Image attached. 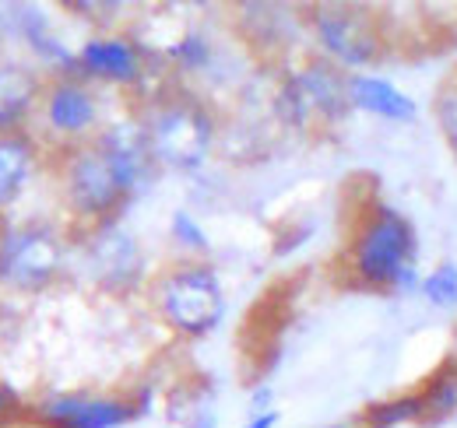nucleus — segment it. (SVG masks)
I'll use <instances>...</instances> for the list:
<instances>
[{"instance_id": "f257e3e1", "label": "nucleus", "mask_w": 457, "mask_h": 428, "mask_svg": "<svg viewBox=\"0 0 457 428\" xmlns=\"http://www.w3.org/2000/svg\"><path fill=\"white\" fill-rule=\"evenodd\" d=\"M335 268L345 274V284L359 292L395 295V299L419 295L422 270H419L415 221L401 208L387 204L384 197L362 201L352 211Z\"/></svg>"}, {"instance_id": "f03ea898", "label": "nucleus", "mask_w": 457, "mask_h": 428, "mask_svg": "<svg viewBox=\"0 0 457 428\" xmlns=\"http://www.w3.org/2000/svg\"><path fill=\"white\" fill-rule=\"evenodd\" d=\"M137 119L145 123V134H148V144H152L159 169L197 172L215 155L219 116L190 88H179V85L155 88L137 106Z\"/></svg>"}, {"instance_id": "7ed1b4c3", "label": "nucleus", "mask_w": 457, "mask_h": 428, "mask_svg": "<svg viewBox=\"0 0 457 428\" xmlns=\"http://www.w3.org/2000/svg\"><path fill=\"white\" fill-rule=\"evenodd\" d=\"M148 299L155 317L187 341L219 330L228 306L222 274L212 260H176L159 274H152Z\"/></svg>"}, {"instance_id": "20e7f679", "label": "nucleus", "mask_w": 457, "mask_h": 428, "mask_svg": "<svg viewBox=\"0 0 457 428\" xmlns=\"http://www.w3.org/2000/svg\"><path fill=\"white\" fill-rule=\"evenodd\" d=\"M271 106L278 123L295 134H331L352 112L348 70L324 56H306L282 74Z\"/></svg>"}, {"instance_id": "39448f33", "label": "nucleus", "mask_w": 457, "mask_h": 428, "mask_svg": "<svg viewBox=\"0 0 457 428\" xmlns=\"http://www.w3.org/2000/svg\"><path fill=\"white\" fill-rule=\"evenodd\" d=\"M303 21L317 46V56L331 60L348 74L377 67L391 50L384 18L362 4H313Z\"/></svg>"}, {"instance_id": "423d86ee", "label": "nucleus", "mask_w": 457, "mask_h": 428, "mask_svg": "<svg viewBox=\"0 0 457 428\" xmlns=\"http://www.w3.org/2000/svg\"><path fill=\"white\" fill-rule=\"evenodd\" d=\"M60 190H63V204L74 221L88 228L116 221L123 208L130 204L127 186L120 183L113 161L106 159V152L88 141L81 148L63 152L60 159Z\"/></svg>"}, {"instance_id": "0eeeda50", "label": "nucleus", "mask_w": 457, "mask_h": 428, "mask_svg": "<svg viewBox=\"0 0 457 428\" xmlns=\"http://www.w3.org/2000/svg\"><path fill=\"white\" fill-rule=\"evenodd\" d=\"M67 268L63 232L50 221H21L0 232V284L21 295L46 292Z\"/></svg>"}, {"instance_id": "6e6552de", "label": "nucleus", "mask_w": 457, "mask_h": 428, "mask_svg": "<svg viewBox=\"0 0 457 428\" xmlns=\"http://www.w3.org/2000/svg\"><path fill=\"white\" fill-rule=\"evenodd\" d=\"M81 268L88 270L96 288H103L110 295L137 292L148 281L145 246L120 218L85 232V239H81Z\"/></svg>"}, {"instance_id": "1a4fd4ad", "label": "nucleus", "mask_w": 457, "mask_h": 428, "mask_svg": "<svg viewBox=\"0 0 457 428\" xmlns=\"http://www.w3.org/2000/svg\"><path fill=\"white\" fill-rule=\"evenodd\" d=\"M152 390L137 393H54L29 407L39 428H123L148 415Z\"/></svg>"}, {"instance_id": "9d476101", "label": "nucleus", "mask_w": 457, "mask_h": 428, "mask_svg": "<svg viewBox=\"0 0 457 428\" xmlns=\"http://www.w3.org/2000/svg\"><path fill=\"white\" fill-rule=\"evenodd\" d=\"M39 119L46 134L63 144V152L96 141L103 130L99 88L85 78H50L39 103Z\"/></svg>"}, {"instance_id": "9b49d317", "label": "nucleus", "mask_w": 457, "mask_h": 428, "mask_svg": "<svg viewBox=\"0 0 457 428\" xmlns=\"http://www.w3.org/2000/svg\"><path fill=\"white\" fill-rule=\"evenodd\" d=\"M155 54L130 32H96L78 46V70L92 85L145 88Z\"/></svg>"}, {"instance_id": "f8f14e48", "label": "nucleus", "mask_w": 457, "mask_h": 428, "mask_svg": "<svg viewBox=\"0 0 457 428\" xmlns=\"http://www.w3.org/2000/svg\"><path fill=\"white\" fill-rule=\"evenodd\" d=\"M96 144L106 152V159L113 161L120 183L127 186L130 201L141 197L155 179H159V161L152 155V144H148V134H145V123L134 116H123V119H113L99 130Z\"/></svg>"}, {"instance_id": "ddd939ff", "label": "nucleus", "mask_w": 457, "mask_h": 428, "mask_svg": "<svg viewBox=\"0 0 457 428\" xmlns=\"http://www.w3.org/2000/svg\"><path fill=\"white\" fill-rule=\"evenodd\" d=\"M4 25L14 39H21L29 46V54L39 60V67L50 78H81L78 50H71L63 43V36L54 29V18L46 14V7L11 4V7H4Z\"/></svg>"}, {"instance_id": "4468645a", "label": "nucleus", "mask_w": 457, "mask_h": 428, "mask_svg": "<svg viewBox=\"0 0 457 428\" xmlns=\"http://www.w3.org/2000/svg\"><path fill=\"white\" fill-rule=\"evenodd\" d=\"M46 81L39 67L21 60H0V134H21L39 112Z\"/></svg>"}, {"instance_id": "2eb2a0df", "label": "nucleus", "mask_w": 457, "mask_h": 428, "mask_svg": "<svg viewBox=\"0 0 457 428\" xmlns=\"http://www.w3.org/2000/svg\"><path fill=\"white\" fill-rule=\"evenodd\" d=\"M348 103H352V112H366L384 123H411L419 116V103L391 78L373 70L348 74Z\"/></svg>"}, {"instance_id": "dca6fc26", "label": "nucleus", "mask_w": 457, "mask_h": 428, "mask_svg": "<svg viewBox=\"0 0 457 428\" xmlns=\"http://www.w3.org/2000/svg\"><path fill=\"white\" fill-rule=\"evenodd\" d=\"M36 165H39V148L25 130L0 134V214L18 204Z\"/></svg>"}, {"instance_id": "f3484780", "label": "nucleus", "mask_w": 457, "mask_h": 428, "mask_svg": "<svg viewBox=\"0 0 457 428\" xmlns=\"http://www.w3.org/2000/svg\"><path fill=\"white\" fill-rule=\"evenodd\" d=\"M159 56L179 78H208L219 67V43L204 29H183L159 50Z\"/></svg>"}, {"instance_id": "a211bd4d", "label": "nucleus", "mask_w": 457, "mask_h": 428, "mask_svg": "<svg viewBox=\"0 0 457 428\" xmlns=\"http://www.w3.org/2000/svg\"><path fill=\"white\" fill-rule=\"evenodd\" d=\"M422 393V425H444L457 418V358H444L433 373L419 383Z\"/></svg>"}, {"instance_id": "6ab92c4d", "label": "nucleus", "mask_w": 457, "mask_h": 428, "mask_svg": "<svg viewBox=\"0 0 457 428\" xmlns=\"http://www.w3.org/2000/svg\"><path fill=\"white\" fill-rule=\"evenodd\" d=\"M359 422L366 428H404V425H422V393L415 390H401L391 397L370 400L359 415Z\"/></svg>"}, {"instance_id": "aec40b11", "label": "nucleus", "mask_w": 457, "mask_h": 428, "mask_svg": "<svg viewBox=\"0 0 457 428\" xmlns=\"http://www.w3.org/2000/svg\"><path fill=\"white\" fill-rule=\"evenodd\" d=\"M170 239L172 246L179 250V260H208V253H212L208 228L197 221V214L187 211V208H176L170 214Z\"/></svg>"}, {"instance_id": "412c9836", "label": "nucleus", "mask_w": 457, "mask_h": 428, "mask_svg": "<svg viewBox=\"0 0 457 428\" xmlns=\"http://www.w3.org/2000/svg\"><path fill=\"white\" fill-rule=\"evenodd\" d=\"M419 295L429 309L436 313H457V264L454 260H444L436 268H429L422 274V284H419Z\"/></svg>"}, {"instance_id": "4be33fe9", "label": "nucleus", "mask_w": 457, "mask_h": 428, "mask_svg": "<svg viewBox=\"0 0 457 428\" xmlns=\"http://www.w3.org/2000/svg\"><path fill=\"white\" fill-rule=\"evenodd\" d=\"M433 116H436V130H440V137H444L451 159L457 161V74L447 78V81L436 88Z\"/></svg>"}, {"instance_id": "5701e85b", "label": "nucleus", "mask_w": 457, "mask_h": 428, "mask_svg": "<svg viewBox=\"0 0 457 428\" xmlns=\"http://www.w3.org/2000/svg\"><path fill=\"white\" fill-rule=\"evenodd\" d=\"M271 404H275V390H271V383H257V386L250 390V407H253V415H261V411H275Z\"/></svg>"}, {"instance_id": "b1692460", "label": "nucleus", "mask_w": 457, "mask_h": 428, "mask_svg": "<svg viewBox=\"0 0 457 428\" xmlns=\"http://www.w3.org/2000/svg\"><path fill=\"white\" fill-rule=\"evenodd\" d=\"M21 411V397L7 386V383H0V422H7V418H14Z\"/></svg>"}, {"instance_id": "393cba45", "label": "nucleus", "mask_w": 457, "mask_h": 428, "mask_svg": "<svg viewBox=\"0 0 457 428\" xmlns=\"http://www.w3.org/2000/svg\"><path fill=\"white\" fill-rule=\"evenodd\" d=\"M278 425V411H261V415H250V422L239 428H275Z\"/></svg>"}, {"instance_id": "a878e982", "label": "nucleus", "mask_w": 457, "mask_h": 428, "mask_svg": "<svg viewBox=\"0 0 457 428\" xmlns=\"http://www.w3.org/2000/svg\"><path fill=\"white\" fill-rule=\"evenodd\" d=\"M328 428H366V425L355 418V422H338V425H328Z\"/></svg>"}, {"instance_id": "bb28decb", "label": "nucleus", "mask_w": 457, "mask_h": 428, "mask_svg": "<svg viewBox=\"0 0 457 428\" xmlns=\"http://www.w3.org/2000/svg\"><path fill=\"white\" fill-rule=\"evenodd\" d=\"M451 358H457V326H454V341H451Z\"/></svg>"}]
</instances>
